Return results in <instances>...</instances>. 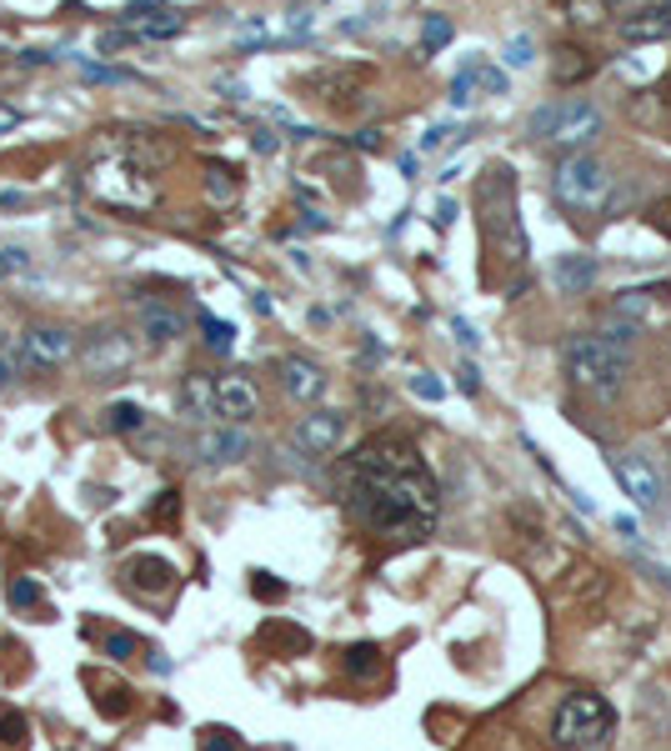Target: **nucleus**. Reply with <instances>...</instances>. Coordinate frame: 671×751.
<instances>
[{"label": "nucleus", "mask_w": 671, "mask_h": 751, "mask_svg": "<svg viewBox=\"0 0 671 751\" xmlns=\"http://www.w3.org/2000/svg\"><path fill=\"white\" fill-rule=\"evenodd\" d=\"M341 506L361 531L381 541H426L441 516V486L421 461L416 441L406 436H371L346 456L341 476Z\"/></svg>", "instance_id": "1"}, {"label": "nucleus", "mask_w": 671, "mask_h": 751, "mask_svg": "<svg viewBox=\"0 0 671 751\" xmlns=\"http://www.w3.org/2000/svg\"><path fill=\"white\" fill-rule=\"evenodd\" d=\"M476 210L491 256H501L506 266H521L526 260V230H521L516 216V176H511V166H491L476 180Z\"/></svg>", "instance_id": "2"}, {"label": "nucleus", "mask_w": 671, "mask_h": 751, "mask_svg": "<svg viewBox=\"0 0 671 751\" xmlns=\"http://www.w3.org/2000/svg\"><path fill=\"white\" fill-rule=\"evenodd\" d=\"M561 360H566V376L576 381L581 391H591V396L611 401V396L621 391V381H626L631 350L616 346V340H606L601 330H576V336H566V350H561Z\"/></svg>", "instance_id": "3"}, {"label": "nucleus", "mask_w": 671, "mask_h": 751, "mask_svg": "<svg viewBox=\"0 0 671 751\" xmlns=\"http://www.w3.org/2000/svg\"><path fill=\"white\" fill-rule=\"evenodd\" d=\"M551 196L571 210V216H601L616 196V176L606 170V160L591 156V150H571L556 160L551 170Z\"/></svg>", "instance_id": "4"}, {"label": "nucleus", "mask_w": 671, "mask_h": 751, "mask_svg": "<svg viewBox=\"0 0 671 751\" xmlns=\"http://www.w3.org/2000/svg\"><path fill=\"white\" fill-rule=\"evenodd\" d=\"M611 727H616V717H611L606 696H596V691H571V696H561V706L551 711V747L556 751H601L611 741Z\"/></svg>", "instance_id": "5"}, {"label": "nucleus", "mask_w": 671, "mask_h": 751, "mask_svg": "<svg viewBox=\"0 0 671 751\" xmlns=\"http://www.w3.org/2000/svg\"><path fill=\"white\" fill-rule=\"evenodd\" d=\"M526 130H531V140L571 156V150H586L601 136V110L591 100H546V106L531 110Z\"/></svg>", "instance_id": "6"}, {"label": "nucleus", "mask_w": 671, "mask_h": 751, "mask_svg": "<svg viewBox=\"0 0 671 751\" xmlns=\"http://www.w3.org/2000/svg\"><path fill=\"white\" fill-rule=\"evenodd\" d=\"M90 190H96V200H110V206H156L160 190L156 180L146 176V166H136V160L116 156V160H100L96 170H90Z\"/></svg>", "instance_id": "7"}, {"label": "nucleus", "mask_w": 671, "mask_h": 751, "mask_svg": "<svg viewBox=\"0 0 671 751\" xmlns=\"http://www.w3.org/2000/svg\"><path fill=\"white\" fill-rule=\"evenodd\" d=\"M611 476H616V486L631 496V506L641 511V516H661V506H667V486H661L657 466H651L641 451H626V456H611Z\"/></svg>", "instance_id": "8"}, {"label": "nucleus", "mask_w": 671, "mask_h": 751, "mask_svg": "<svg viewBox=\"0 0 671 751\" xmlns=\"http://www.w3.org/2000/svg\"><path fill=\"white\" fill-rule=\"evenodd\" d=\"M611 310H616L621 320H631L637 330H667V320H671V286H667V280L626 286Z\"/></svg>", "instance_id": "9"}, {"label": "nucleus", "mask_w": 671, "mask_h": 751, "mask_svg": "<svg viewBox=\"0 0 671 751\" xmlns=\"http://www.w3.org/2000/svg\"><path fill=\"white\" fill-rule=\"evenodd\" d=\"M130 360H136V340L120 336V330H100V336H90L86 350H80V366H86V376H96V381L126 376Z\"/></svg>", "instance_id": "10"}, {"label": "nucleus", "mask_w": 671, "mask_h": 751, "mask_svg": "<svg viewBox=\"0 0 671 751\" xmlns=\"http://www.w3.org/2000/svg\"><path fill=\"white\" fill-rule=\"evenodd\" d=\"M20 346H26L30 370H56L76 356V336H70L66 326H30L26 336H20Z\"/></svg>", "instance_id": "11"}, {"label": "nucleus", "mask_w": 671, "mask_h": 751, "mask_svg": "<svg viewBox=\"0 0 671 751\" xmlns=\"http://www.w3.org/2000/svg\"><path fill=\"white\" fill-rule=\"evenodd\" d=\"M341 436H346V416L341 411H310V416H300L290 446L306 451V456H330L341 446Z\"/></svg>", "instance_id": "12"}, {"label": "nucleus", "mask_w": 671, "mask_h": 751, "mask_svg": "<svg viewBox=\"0 0 671 751\" xmlns=\"http://www.w3.org/2000/svg\"><path fill=\"white\" fill-rule=\"evenodd\" d=\"M621 40H626V46H667L671 40V0H651V6L626 10Z\"/></svg>", "instance_id": "13"}, {"label": "nucleus", "mask_w": 671, "mask_h": 751, "mask_svg": "<svg viewBox=\"0 0 671 751\" xmlns=\"http://www.w3.org/2000/svg\"><path fill=\"white\" fill-rule=\"evenodd\" d=\"M136 326L140 336L150 340V346H170V340H180V330H186V320H180V310L170 306V300H136Z\"/></svg>", "instance_id": "14"}, {"label": "nucleus", "mask_w": 671, "mask_h": 751, "mask_svg": "<svg viewBox=\"0 0 671 751\" xmlns=\"http://www.w3.org/2000/svg\"><path fill=\"white\" fill-rule=\"evenodd\" d=\"M196 456L206 461V466H230V461L250 456V431H240V426H210V431H200Z\"/></svg>", "instance_id": "15"}, {"label": "nucleus", "mask_w": 671, "mask_h": 751, "mask_svg": "<svg viewBox=\"0 0 671 751\" xmlns=\"http://www.w3.org/2000/svg\"><path fill=\"white\" fill-rule=\"evenodd\" d=\"M280 386H286L290 401H320L326 396V370L306 356H286L280 360Z\"/></svg>", "instance_id": "16"}, {"label": "nucleus", "mask_w": 671, "mask_h": 751, "mask_svg": "<svg viewBox=\"0 0 671 751\" xmlns=\"http://www.w3.org/2000/svg\"><path fill=\"white\" fill-rule=\"evenodd\" d=\"M126 581L136 591H146V596H160V591L176 586V566H170L166 556H150V551H136V556L126 561Z\"/></svg>", "instance_id": "17"}, {"label": "nucleus", "mask_w": 671, "mask_h": 751, "mask_svg": "<svg viewBox=\"0 0 671 751\" xmlns=\"http://www.w3.org/2000/svg\"><path fill=\"white\" fill-rule=\"evenodd\" d=\"M591 280H596V260L581 256V250H566V256L551 260V286H556L561 296H586Z\"/></svg>", "instance_id": "18"}, {"label": "nucleus", "mask_w": 671, "mask_h": 751, "mask_svg": "<svg viewBox=\"0 0 671 751\" xmlns=\"http://www.w3.org/2000/svg\"><path fill=\"white\" fill-rule=\"evenodd\" d=\"M180 416L186 421H216L220 406H216V376H186L180 381V396H176Z\"/></svg>", "instance_id": "19"}, {"label": "nucleus", "mask_w": 671, "mask_h": 751, "mask_svg": "<svg viewBox=\"0 0 671 751\" xmlns=\"http://www.w3.org/2000/svg\"><path fill=\"white\" fill-rule=\"evenodd\" d=\"M216 406H220V416L226 421H246V416H256L260 396H256V386H250L246 376H220L216 381Z\"/></svg>", "instance_id": "20"}, {"label": "nucleus", "mask_w": 671, "mask_h": 751, "mask_svg": "<svg viewBox=\"0 0 671 751\" xmlns=\"http://www.w3.org/2000/svg\"><path fill=\"white\" fill-rule=\"evenodd\" d=\"M476 86H486L491 96H501V90H506V76L491 70V66H481V60H471V66L451 80V106H471V100H476Z\"/></svg>", "instance_id": "21"}, {"label": "nucleus", "mask_w": 671, "mask_h": 751, "mask_svg": "<svg viewBox=\"0 0 671 751\" xmlns=\"http://www.w3.org/2000/svg\"><path fill=\"white\" fill-rule=\"evenodd\" d=\"M381 666H386V656H381L376 641H356V646H346V676L351 681H371Z\"/></svg>", "instance_id": "22"}, {"label": "nucleus", "mask_w": 671, "mask_h": 751, "mask_svg": "<svg viewBox=\"0 0 671 751\" xmlns=\"http://www.w3.org/2000/svg\"><path fill=\"white\" fill-rule=\"evenodd\" d=\"M30 747V717L20 706H0V751H26Z\"/></svg>", "instance_id": "23"}, {"label": "nucleus", "mask_w": 671, "mask_h": 751, "mask_svg": "<svg viewBox=\"0 0 671 751\" xmlns=\"http://www.w3.org/2000/svg\"><path fill=\"white\" fill-rule=\"evenodd\" d=\"M106 431H116V436H130V431L146 426V411L136 406V401H116V406H106V421H100Z\"/></svg>", "instance_id": "24"}, {"label": "nucleus", "mask_w": 671, "mask_h": 751, "mask_svg": "<svg viewBox=\"0 0 671 751\" xmlns=\"http://www.w3.org/2000/svg\"><path fill=\"white\" fill-rule=\"evenodd\" d=\"M556 56H561V60H556V80H561V86H571V80H586L591 70H596V60L581 56L576 46H561Z\"/></svg>", "instance_id": "25"}, {"label": "nucleus", "mask_w": 671, "mask_h": 751, "mask_svg": "<svg viewBox=\"0 0 671 751\" xmlns=\"http://www.w3.org/2000/svg\"><path fill=\"white\" fill-rule=\"evenodd\" d=\"M20 370H30L26 366V346H20L16 336H6V330H0V391H6Z\"/></svg>", "instance_id": "26"}, {"label": "nucleus", "mask_w": 671, "mask_h": 751, "mask_svg": "<svg viewBox=\"0 0 671 751\" xmlns=\"http://www.w3.org/2000/svg\"><path fill=\"white\" fill-rule=\"evenodd\" d=\"M566 16H571V26L596 30V26H606L611 0H566Z\"/></svg>", "instance_id": "27"}, {"label": "nucleus", "mask_w": 671, "mask_h": 751, "mask_svg": "<svg viewBox=\"0 0 671 751\" xmlns=\"http://www.w3.org/2000/svg\"><path fill=\"white\" fill-rule=\"evenodd\" d=\"M196 751H246V741H240L230 727H200Z\"/></svg>", "instance_id": "28"}, {"label": "nucleus", "mask_w": 671, "mask_h": 751, "mask_svg": "<svg viewBox=\"0 0 671 751\" xmlns=\"http://www.w3.org/2000/svg\"><path fill=\"white\" fill-rule=\"evenodd\" d=\"M200 330H206V346H210V350H220V356H226V350L236 346V326H230V320L200 316Z\"/></svg>", "instance_id": "29"}, {"label": "nucleus", "mask_w": 671, "mask_h": 751, "mask_svg": "<svg viewBox=\"0 0 671 751\" xmlns=\"http://www.w3.org/2000/svg\"><path fill=\"white\" fill-rule=\"evenodd\" d=\"M16 276H30V250L0 246V280H16Z\"/></svg>", "instance_id": "30"}, {"label": "nucleus", "mask_w": 671, "mask_h": 751, "mask_svg": "<svg viewBox=\"0 0 671 751\" xmlns=\"http://www.w3.org/2000/svg\"><path fill=\"white\" fill-rule=\"evenodd\" d=\"M256 641H260V646H270V641H286V646H296V651H306V646H310V636H306L300 626H266Z\"/></svg>", "instance_id": "31"}, {"label": "nucleus", "mask_w": 671, "mask_h": 751, "mask_svg": "<svg viewBox=\"0 0 671 751\" xmlns=\"http://www.w3.org/2000/svg\"><path fill=\"white\" fill-rule=\"evenodd\" d=\"M176 516H180V491H160L156 506H150V521H156V526H170Z\"/></svg>", "instance_id": "32"}, {"label": "nucleus", "mask_w": 671, "mask_h": 751, "mask_svg": "<svg viewBox=\"0 0 671 751\" xmlns=\"http://www.w3.org/2000/svg\"><path fill=\"white\" fill-rule=\"evenodd\" d=\"M176 30H180V16H176V10H160L156 20H140V36H150V40L176 36Z\"/></svg>", "instance_id": "33"}, {"label": "nucleus", "mask_w": 671, "mask_h": 751, "mask_svg": "<svg viewBox=\"0 0 671 751\" xmlns=\"http://www.w3.org/2000/svg\"><path fill=\"white\" fill-rule=\"evenodd\" d=\"M206 190H210V200H220V206H230V200H236V180H230V170H210Z\"/></svg>", "instance_id": "34"}, {"label": "nucleus", "mask_w": 671, "mask_h": 751, "mask_svg": "<svg viewBox=\"0 0 671 751\" xmlns=\"http://www.w3.org/2000/svg\"><path fill=\"white\" fill-rule=\"evenodd\" d=\"M6 601H10V606H36V601H40V586H36V581H26V576H16V581L6 586Z\"/></svg>", "instance_id": "35"}, {"label": "nucleus", "mask_w": 671, "mask_h": 751, "mask_svg": "<svg viewBox=\"0 0 671 751\" xmlns=\"http://www.w3.org/2000/svg\"><path fill=\"white\" fill-rule=\"evenodd\" d=\"M250 591H256L260 601H280L286 596V581H276L270 571H256V576H250Z\"/></svg>", "instance_id": "36"}, {"label": "nucleus", "mask_w": 671, "mask_h": 751, "mask_svg": "<svg viewBox=\"0 0 671 751\" xmlns=\"http://www.w3.org/2000/svg\"><path fill=\"white\" fill-rule=\"evenodd\" d=\"M136 646H140V641L130 636V631H110V636H106V656H116V661H130V656H136Z\"/></svg>", "instance_id": "37"}, {"label": "nucleus", "mask_w": 671, "mask_h": 751, "mask_svg": "<svg viewBox=\"0 0 671 751\" xmlns=\"http://www.w3.org/2000/svg\"><path fill=\"white\" fill-rule=\"evenodd\" d=\"M446 40H451V26H446L441 16H431V20H426V30H421V46H426V56H431V50H441Z\"/></svg>", "instance_id": "38"}, {"label": "nucleus", "mask_w": 671, "mask_h": 751, "mask_svg": "<svg viewBox=\"0 0 671 751\" xmlns=\"http://www.w3.org/2000/svg\"><path fill=\"white\" fill-rule=\"evenodd\" d=\"M647 226L657 230V236H667V240H671V196H667V200H657V206L647 210Z\"/></svg>", "instance_id": "39"}, {"label": "nucleus", "mask_w": 671, "mask_h": 751, "mask_svg": "<svg viewBox=\"0 0 671 751\" xmlns=\"http://www.w3.org/2000/svg\"><path fill=\"white\" fill-rule=\"evenodd\" d=\"M80 76L86 80H100V86H126L130 70H110V66H80Z\"/></svg>", "instance_id": "40"}, {"label": "nucleus", "mask_w": 671, "mask_h": 751, "mask_svg": "<svg viewBox=\"0 0 671 751\" xmlns=\"http://www.w3.org/2000/svg\"><path fill=\"white\" fill-rule=\"evenodd\" d=\"M411 391H416L421 401H441V396H446V386H441V381L431 376V370H421V376H411Z\"/></svg>", "instance_id": "41"}, {"label": "nucleus", "mask_w": 671, "mask_h": 751, "mask_svg": "<svg viewBox=\"0 0 671 751\" xmlns=\"http://www.w3.org/2000/svg\"><path fill=\"white\" fill-rule=\"evenodd\" d=\"M531 60H536V56H531V36H511V46H506V66H531Z\"/></svg>", "instance_id": "42"}, {"label": "nucleus", "mask_w": 671, "mask_h": 751, "mask_svg": "<svg viewBox=\"0 0 671 751\" xmlns=\"http://www.w3.org/2000/svg\"><path fill=\"white\" fill-rule=\"evenodd\" d=\"M456 386H461V396H476V391H481V370L471 366V360L456 370Z\"/></svg>", "instance_id": "43"}, {"label": "nucleus", "mask_w": 671, "mask_h": 751, "mask_svg": "<svg viewBox=\"0 0 671 751\" xmlns=\"http://www.w3.org/2000/svg\"><path fill=\"white\" fill-rule=\"evenodd\" d=\"M451 136H456V130H451V126H436V130H426V140H421V150H426V156H431V150H441Z\"/></svg>", "instance_id": "44"}, {"label": "nucleus", "mask_w": 671, "mask_h": 751, "mask_svg": "<svg viewBox=\"0 0 671 751\" xmlns=\"http://www.w3.org/2000/svg\"><path fill=\"white\" fill-rule=\"evenodd\" d=\"M451 330H456V340H461V346H466V350H476V340H481V336L466 326V320H451Z\"/></svg>", "instance_id": "45"}, {"label": "nucleus", "mask_w": 671, "mask_h": 751, "mask_svg": "<svg viewBox=\"0 0 671 751\" xmlns=\"http://www.w3.org/2000/svg\"><path fill=\"white\" fill-rule=\"evenodd\" d=\"M126 40H130V30H106V36H100L96 46H100V50H120Z\"/></svg>", "instance_id": "46"}, {"label": "nucleus", "mask_w": 671, "mask_h": 751, "mask_svg": "<svg viewBox=\"0 0 671 751\" xmlns=\"http://www.w3.org/2000/svg\"><path fill=\"white\" fill-rule=\"evenodd\" d=\"M250 146H256L260 156H270V150H276V136H270V130H256V136H250Z\"/></svg>", "instance_id": "47"}, {"label": "nucleus", "mask_w": 671, "mask_h": 751, "mask_svg": "<svg viewBox=\"0 0 671 751\" xmlns=\"http://www.w3.org/2000/svg\"><path fill=\"white\" fill-rule=\"evenodd\" d=\"M616 531H621L626 541H637V516H626V511H621V516H616Z\"/></svg>", "instance_id": "48"}, {"label": "nucleus", "mask_w": 671, "mask_h": 751, "mask_svg": "<svg viewBox=\"0 0 671 751\" xmlns=\"http://www.w3.org/2000/svg\"><path fill=\"white\" fill-rule=\"evenodd\" d=\"M356 146H361V150H376V146H381V136H376V130H361Z\"/></svg>", "instance_id": "49"}, {"label": "nucleus", "mask_w": 671, "mask_h": 751, "mask_svg": "<svg viewBox=\"0 0 671 751\" xmlns=\"http://www.w3.org/2000/svg\"><path fill=\"white\" fill-rule=\"evenodd\" d=\"M661 90H667V106H671V76H667V86H661Z\"/></svg>", "instance_id": "50"}]
</instances>
